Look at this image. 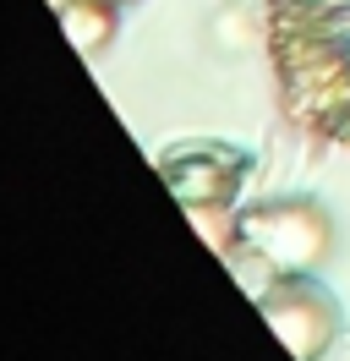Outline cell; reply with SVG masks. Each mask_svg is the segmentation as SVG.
<instances>
[{
	"label": "cell",
	"mask_w": 350,
	"mask_h": 361,
	"mask_svg": "<svg viewBox=\"0 0 350 361\" xmlns=\"http://www.w3.org/2000/svg\"><path fill=\"white\" fill-rule=\"evenodd\" d=\"M268 323L284 334V345L296 350V356H323V345H328V334H334V312H328L323 301L312 290H290L284 295H268Z\"/></svg>",
	"instance_id": "obj_2"
},
{
	"label": "cell",
	"mask_w": 350,
	"mask_h": 361,
	"mask_svg": "<svg viewBox=\"0 0 350 361\" xmlns=\"http://www.w3.org/2000/svg\"><path fill=\"white\" fill-rule=\"evenodd\" d=\"M241 241L258 252L268 269L279 274H306L318 269L334 247V225L318 203H301V197H279V203H262L241 219Z\"/></svg>",
	"instance_id": "obj_1"
}]
</instances>
